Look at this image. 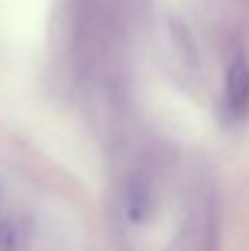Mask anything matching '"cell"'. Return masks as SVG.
<instances>
[{
    "label": "cell",
    "mask_w": 249,
    "mask_h": 251,
    "mask_svg": "<svg viewBox=\"0 0 249 251\" xmlns=\"http://www.w3.org/2000/svg\"><path fill=\"white\" fill-rule=\"evenodd\" d=\"M225 101L234 117H245L249 110V57L238 53L227 69L225 77Z\"/></svg>",
    "instance_id": "6da1fadb"
},
{
    "label": "cell",
    "mask_w": 249,
    "mask_h": 251,
    "mask_svg": "<svg viewBox=\"0 0 249 251\" xmlns=\"http://www.w3.org/2000/svg\"><path fill=\"white\" fill-rule=\"evenodd\" d=\"M13 245V229L9 225H0V251H9Z\"/></svg>",
    "instance_id": "7a4b0ae2"
}]
</instances>
